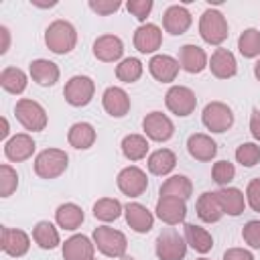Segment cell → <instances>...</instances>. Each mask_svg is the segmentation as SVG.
<instances>
[{
	"label": "cell",
	"instance_id": "cell-45",
	"mask_svg": "<svg viewBox=\"0 0 260 260\" xmlns=\"http://www.w3.org/2000/svg\"><path fill=\"white\" fill-rule=\"evenodd\" d=\"M246 195H248V203L252 205V209L260 213V179H254V181H250Z\"/></svg>",
	"mask_w": 260,
	"mask_h": 260
},
{
	"label": "cell",
	"instance_id": "cell-42",
	"mask_svg": "<svg viewBox=\"0 0 260 260\" xmlns=\"http://www.w3.org/2000/svg\"><path fill=\"white\" fill-rule=\"evenodd\" d=\"M126 8L138 18V20H146V16L152 10V0H130L126 4Z\"/></svg>",
	"mask_w": 260,
	"mask_h": 260
},
{
	"label": "cell",
	"instance_id": "cell-46",
	"mask_svg": "<svg viewBox=\"0 0 260 260\" xmlns=\"http://www.w3.org/2000/svg\"><path fill=\"white\" fill-rule=\"evenodd\" d=\"M223 260H254V256L248 252V250H242V248H232L223 254Z\"/></svg>",
	"mask_w": 260,
	"mask_h": 260
},
{
	"label": "cell",
	"instance_id": "cell-29",
	"mask_svg": "<svg viewBox=\"0 0 260 260\" xmlns=\"http://www.w3.org/2000/svg\"><path fill=\"white\" fill-rule=\"evenodd\" d=\"M193 193V185L185 175H175L167 179L160 187V197H179V199H189Z\"/></svg>",
	"mask_w": 260,
	"mask_h": 260
},
{
	"label": "cell",
	"instance_id": "cell-9",
	"mask_svg": "<svg viewBox=\"0 0 260 260\" xmlns=\"http://www.w3.org/2000/svg\"><path fill=\"white\" fill-rule=\"evenodd\" d=\"M165 102H167V108L177 116H189L197 106L195 93L189 87H183V85L171 87L165 95Z\"/></svg>",
	"mask_w": 260,
	"mask_h": 260
},
{
	"label": "cell",
	"instance_id": "cell-19",
	"mask_svg": "<svg viewBox=\"0 0 260 260\" xmlns=\"http://www.w3.org/2000/svg\"><path fill=\"white\" fill-rule=\"evenodd\" d=\"M63 258L65 260H93V244L89 238L77 234L65 240L63 244Z\"/></svg>",
	"mask_w": 260,
	"mask_h": 260
},
{
	"label": "cell",
	"instance_id": "cell-27",
	"mask_svg": "<svg viewBox=\"0 0 260 260\" xmlns=\"http://www.w3.org/2000/svg\"><path fill=\"white\" fill-rule=\"evenodd\" d=\"M30 75L39 85H53L59 79V67L53 61L37 59L30 63Z\"/></svg>",
	"mask_w": 260,
	"mask_h": 260
},
{
	"label": "cell",
	"instance_id": "cell-41",
	"mask_svg": "<svg viewBox=\"0 0 260 260\" xmlns=\"http://www.w3.org/2000/svg\"><path fill=\"white\" fill-rule=\"evenodd\" d=\"M234 175H236V169H234L232 162H228V160H219V162L213 165V181H215L217 185L225 187V185L234 179Z\"/></svg>",
	"mask_w": 260,
	"mask_h": 260
},
{
	"label": "cell",
	"instance_id": "cell-14",
	"mask_svg": "<svg viewBox=\"0 0 260 260\" xmlns=\"http://www.w3.org/2000/svg\"><path fill=\"white\" fill-rule=\"evenodd\" d=\"M162 24H165V30L171 32V35H183L189 26H191V12L185 8V6H169L162 14Z\"/></svg>",
	"mask_w": 260,
	"mask_h": 260
},
{
	"label": "cell",
	"instance_id": "cell-25",
	"mask_svg": "<svg viewBox=\"0 0 260 260\" xmlns=\"http://www.w3.org/2000/svg\"><path fill=\"white\" fill-rule=\"evenodd\" d=\"M197 215H199V219H203L207 223H215V221L221 219L223 209H221L219 199H217L215 193L199 195V199H197Z\"/></svg>",
	"mask_w": 260,
	"mask_h": 260
},
{
	"label": "cell",
	"instance_id": "cell-33",
	"mask_svg": "<svg viewBox=\"0 0 260 260\" xmlns=\"http://www.w3.org/2000/svg\"><path fill=\"white\" fill-rule=\"evenodd\" d=\"M0 85L8 93H22L26 89V75L18 67H6L0 73Z\"/></svg>",
	"mask_w": 260,
	"mask_h": 260
},
{
	"label": "cell",
	"instance_id": "cell-15",
	"mask_svg": "<svg viewBox=\"0 0 260 260\" xmlns=\"http://www.w3.org/2000/svg\"><path fill=\"white\" fill-rule=\"evenodd\" d=\"M2 250L8 254V256H14V258H20L28 252V246H30V240L28 236L22 232V230H12V228H2Z\"/></svg>",
	"mask_w": 260,
	"mask_h": 260
},
{
	"label": "cell",
	"instance_id": "cell-32",
	"mask_svg": "<svg viewBox=\"0 0 260 260\" xmlns=\"http://www.w3.org/2000/svg\"><path fill=\"white\" fill-rule=\"evenodd\" d=\"M175 165H177V156L169 148H158L148 156V169L154 175H167L175 169Z\"/></svg>",
	"mask_w": 260,
	"mask_h": 260
},
{
	"label": "cell",
	"instance_id": "cell-35",
	"mask_svg": "<svg viewBox=\"0 0 260 260\" xmlns=\"http://www.w3.org/2000/svg\"><path fill=\"white\" fill-rule=\"evenodd\" d=\"M32 238H35V242H37L41 248H45V250H53V248L59 244V232H57L55 225L49 223V221H39V223L35 225V230H32Z\"/></svg>",
	"mask_w": 260,
	"mask_h": 260
},
{
	"label": "cell",
	"instance_id": "cell-26",
	"mask_svg": "<svg viewBox=\"0 0 260 260\" xmlns=\"http://www.w3.org/2000/svg\"><path fill=\"white\" fill-rule=\"evenodd\" d=\"M67 140L73 148H79V150H85L89 148L93 142H95V130L91 124L87 122H77L69 128V134H67Z\"/></svg>",
	"mask_w": 260,
	"mask_h": 260
},
{
	"label": "cell",
	"instance_id": "cell-20",
	"mask_svg": "<svg viewBox=\"0 0 260 260\" xmlns=\"http://www.w3.org/2000/svg\"><path fill=\"white\" fill-rule=\"evenodd\" d=\"M148 69L154 79L169 83V81H175V77L179 73V61H175L169 55H154L148 63Z\"/></svg>",
	"mask_w": 260,
	"mask_h": 260
},
{
	"label": "cell",
	"instance_id": "cell-51",
	"mask_svg": "<svg viewBox=\"0 0 260 260\" xmlns=\"http://www.w3.org/2000/svg\"><path fill=\"white\" fill-rule=\"evenodd\" d=\"M122 260H134V258H128V256H126V258H122Z\"/></svg>",
	"mask_w": 260,
	"mask_h": 260
},
{
	"label": "cell",
	"instance_id": "cell-1",
	"mask_svg": "<svg viewBox=\"0 0 260 260\" xmlns=\"http://www.w3.org/2000/svg\"><path fill=\"white\" fill-rule=\"evenodd\" d=\"M45 43L47 47L57 53V55H65L69 53L75 43H77V32L73 28V24H69L67 20H55L49 24V28L45 30Z\"/></svg>",
	"mask_w": 260,
	"mask_h": 260
},
{
	"label": "cell",
	"instance_id": "cell-7",
	"mask_svg": "<svg viewBox=\"0 0 260 260\" xmlns=\"http://www.w3.org/2000/svg\"><path fill=\"white\" fill-rule=\"evenodd\" d=\"M187 254V242L179 232L175 230H165L156 238V256L160 260H183Z\"/></svg>",
	"mask_w": 260,
	"mask_h": 260
},
{
	"label": "cell",
	"instance_id": "cell-48",
	"mask_svg": "<svg viewBox=\"0 0 260 260\" xmlns=\"http://www.w3.org/2000/svg\"><path fill=\"white\" fill-rule=\"evenodd\" d=\"M0 35L4 37V43H2L0 53H6V49H8V28H6V26H2V28H0Z\"/></svg>",
	"mask_w": 260,
	"mask_h": 260
},
{
	"label": "cell",
	"instance_id": "cell-4",
	"mask_svg": "<svg viewBox=\"0 0 260 260\" xmlns=\"http://www.w3.org/2000/svg\"><path fill=\"white\" fill-rule=\"evenodd\" d=\"M93 240H95V244H98V250H100L102 254L110 256V258H120V256H124L126 246H128L126 236H124L122 232H118V230H114V228H106V225L95 228Z\"/></svg>",
	"mask_w": 260,
	"mask_h": 260
},
{
	"label": "cell",
	"instance_id": "cell-30",
	"mask_svg": "<svg viewBox=\"0 0 260 260\" xmlns=\"http://www.w3.org/2000/svg\"><path fill=\"white\" fill-rule=\"evenodd\" d=\"M185 242H187L193 250H197V252H201V254L209 252L211 246H213L211 234L205 232L203 228L195 225V223H187V225H185Z\"/></svg>",
	"mask_w": 260,
	"mask_h": 260
},
{
	"label": "cell",
	"instance_id": "cell-18",
	"mask_svg": "<svg viewBox=\"0 0 260 260\" xmlns=\"http://www.w3.org/2000/svg\"><path fill=\"white\" fill-rule=\"evenodd\" d=\"M162 43V32L156 24H142L134 32V47L140 53H154Z\"/></svg>",
	"mask_w": 260,
	"mask_h": 260
},
{
	"label": "cell",
	"instance_id": "cell-44",
	"mask_svg": "<svg viewBox=\"0 0 260 260\" xmlns=\"http://www.w3.org/2000/svg\"><path fill=\"white\" fill-rule=\"evenodd\" d=\"M89 8L91 10H95L98 14H102V16H108V14H112V12H116L118 8H120V2L118 0H91L89 2Z\"/></svg>",
	"mask_w": 260,
	"mask_h": 260
},
{
	"label": "cell",
	"instance_id": "cell-16",
	"mask_svg": "<svg viewBox=\"0 0 260 260\" xmlns=\"http://www.w3.org/2000/svg\"><path fill=\"white\" fill-rule=\"evenodd\" d=\"M102 104H104V110L114 118H122L130 110V98L122 87H108L104 91Z\"/></svg>",
	"mask_w": 260,
	"mask_h": 260
},
{
	"label": "cell",
	"instance_id": "cell-40",
	"mask_svg": "<svg viewBox=\"0 0 260 260\" xmlns=\"http://www.w3.org/2000/svg\"><path fill=\"white\" fill-rule=\"evenodd\" d=\"M236 160L244 167H254L260 160V146L254 142H244L236 150Z\"/></svg>",
	"mask_w": 260,
	"mask_h": 260
},
{
	"label": "cell",
	"instance_id": "cell-50",
	"mask_svg": "<svg viewBox=\"0 0 260 260\" xmlns=\"http://www.w3.org/2000/svg\"><path fill=\"white\" fill-rule=\"evenodd\" d=\"M254 73H256V77H258V81H260V61L254 65Z\"/></svg>",
	"mask_w": 260,
	"mask_h": 260
},
{
	"label": "cell",
	"instance_id": "cell-2",
	"mask_svg": "<svg viewBox=\"0 0 260 260\" xmlns=\"http://www.w3.org/2000/svg\"><path fill=\"white\" fill-rule=\"evenodd\" d=\"M199 35L209 45H219L228 39V22L219 10L207 8L199 20Z\"/></svg>",
	"mask_w": 260,
	"mask_h": 260
},
{
	"label": "cell",
	"instance_id": "cell-6",
	"mask_svg": "<svg viewBox=\"0 0 260 260\" xmlns=\"http://www.w3.org/2000/svg\"><path fill=\"white\" fill-rule=\"evenodd\" d=\"M93 91H95V85H93L91 77H87V75H75V77H71L65 83L63 95H65V100L71 106L79 108V106H87L91 102Z\"/></svg>",
	"mask_w": 260,
	"mask_h": 260
},
{
	"label": "cell",
	"instance_id": "cell-8",
	"mask_svg": "<svg viewBox=\"0 0 260 260\" xmlns=\"http://www.w3.org/2000/svg\"><path fill=\"white\" fill-rule=\"evenodd\" d=\"M203 124L211 132H225L234 124V114H232V110L225 104L211 102L203 110Z\"/></svg>",
	"mask_w": 260,
	"mask_h": 260
},
{
	"label": "cell",
	"instance_id": "cell-36",
	"mask_svg": "<svg viewBox=\"0 0 260 260\" xmlns=\"http://www.w3.org/2000/svg\"><path fill=\"white\" fill-rule=\"evenodd\" d=\"M120 213H122V205L118 199H112V197H104L93 205V215L100 221H114L120 217Z\"/></svg>",
	"mask_w": 260,
	"mask_h": 260
},
{
	"label": "cell",
	"instance_id": "cell-11",
	"mask_svg": "<svg viewBox=\"0 0 260 260\" xmlns=\"http://www.w3.org/2000/svg\"><path fill=\"white\" fill-rule=\"evenodd\" d=\"M142 128H144V132H146V136L152 138V140H156V142L169 140V138L173 136V132H175L173 122H171L165 114H160V112H150V114L142 120Z\"/></svg>",
	"mask_w": 260,
	"mask_h": 260
},
{
	"label": "cell",
	"instance_id": "cell-28",
	"mask_svg": "<svg viewBox=\"0 0 260 260\" xmlns=\"http://www.w3.org/2000/svg\"><path fill=\"white\" fill-rule=\"evenodd\" d=\"M219 199V205L223 213L228 215H240L244 211V193L236 187H223L221 191L215 193Z\"/></svg>",
	"mask_w": 260,
	"mask_h": 260
},
{
	"label": "cell",
	"instance_id": "cell-43",
	"mask_svg": "<svg viewBox=\"0 0 260 260\" xmlns=\"http://www.w3.org/2000/svg\"><path fill=\"white\" fill-rule=\"evenodd\" d=\"M242 236L246 244H250L252 248H260V221H248L242 230Z\"/></svg>",
	"mask_w": 260,
	"mask_h": 260
},
{
	"label": "cell",
	"instance_id": "cell-13",
	"mask_svg": "<svg viewBox=\"0 0 260 260\" xmlns=\"http://www.w3.org/2000/svg\"><path fill=\"white\" fill-rule=\"evenodd\" d=\"M122 53H124V45H122L120 37H116V35H102L93 43V55L104 63L118 61L122 57Z\"/></svg>",
	"mask_w": 260,
	"mask_h": 260
},
{
	"label": "cell",
	"instance_id": "cell-21",
	"mask_svg": "<svg viewBox=\"0 0 260 260\" xmlns=\"http://www.w3.org/2000/svg\"><path fill=\"white\" fill-rule=\"evenodd\" d=\"M179 63L189 73H201L207 65L205 51L197 45H183L179 51Z\"/></svg>",
	"mask_w": 260,
	"mask_h": 260
},
{
	"label": "cell",
	"instance_id": "cell-49",
	"mask_svg": "<svg viewBox=\"0 0 260 260\" xmlns=\"http://www.w3.org/2000/svg\"><path fill=\"white\" fill-rule=\"evenodd\" d=\"M6 134H8V122H6V120H2V132H0V136L4 138Z\"/></svg>",
	"mask_w": 260,
	"mask_h": 260
},
{
	"label": "cell",
	"instance_id": "cell-22",
	"mask_svg": "<svg viewBox=\"0 0 260 260\" xmlns=\"http://www.w3.org/2000/svg\"><path fill=\"white\" fill-rule=\"evenodd\" d=\"M189 154L197 160H211L217 154V144L207 136V134H191L187 140Z\"/></svg>",
	"mask_w": 260,
	"mask_h": 260
},
{
	"label": "cell",
	"instance_id": "cell-10",
	"mask_svg": "<svg viewBox=\"0 0 260 260\" xmlns=\"http://www.w3.org/2000/svg\"><path fill=\"white\" fill-rule=\"evenodd\" d=\"M146 185H148L146 175H144L138 167H126V169H122L120 175H118V187H120V191H122L124 195H128V197H138V195H142V193L146 191Z\"/></svg>",
	"mask_w": 260,
	"mask_h": 260
},
{
	"label": "cell",
	"instance_id": "cell-24",
	"mask_svg": "<svg viewBox=\"0 0 260 260\" xmlns=\"http://www.w3.org/2000/svg\"><path fill=\"white\" fill-rule=\"evenodd\" d=\"M211 73L219 79H228L236 75V59L228 49H215V53L211 55Z\"/></svg>",
	"mask_w": 260,
	"mask_h": 260
},
{
	"label": "cell",
	"instance_id": "cell-39",
	"mask_svg": "<svg viewBox=\"0 0 260 260\" xmlns=\"http://www.w3.org/2000/svg\"><path fill=\"white\" fill-rule=\"evenodd\" d=\"M18 187V175L10 165H2L0 167V195L8 197L16 191Z\"/></svg>",
	"mask_w": 260,
	"mask_h": 260
},
{
	"label": "cell",
	"instance_id": "cell-12",
	"mask_svg": "<svg viewBox=\"0 0 260 260\" xmlns=\"http://www.w3.org/2000/svg\"><path fill=\"white\" fill-rule=\"evenodd\" d=\"M156 215L169 223V225H175V223H181L187 215V205H185V199H179V197H160L158 203H156Z\"/></svg>",
	"mask_w": 260,
	"mask_h": 260
},
{
	"label": "cell",
	"instance_id": "cell-23",
	"mask_svg": "<svg viewBox=\"0 0 260 260\" xmlns=\"http://www.w3.org/2000/svg\"><path fill=\"white\" fill-rule=\"evenodd\" d=\"M126 221H128V225L134 232L146 234L152 228L154 217H152V213L144 205H140V203H128L126 205Z\"/></svg>",
	"mask_w": 260,
	"mask_h": 260
},
{
	"label": "cell",
	"instance_id": "cell-17",
	"mask_svg": "<svg viewBox=\"0 0 260 260\" xmlns=\"http://www.w3.org/2000/svg\"><path fill=\"white\" fill-rule=\"evenodd\" d=\"M32 152H35V140L28 134H16V136H12L6 142V146H4V154L12 162H22V160L30 158Z\"/></svg>",
	"mask_w": 260,
	"mask_h": 260
},
{
	"label": "cell",
	"instance_id": "cell-34",
	"mask_svg": "<svg viewBox=\"0 0 260 260\" xmlns=\"http://www.w3.org/2000/svg\"><path fill=\"white\" fill-rule=\"evenodd\" d=\"M122 152H124V156L130 158V160H140V158H144L146 152H148V142H146V138L140 136V134H128V136H124V140H122Z\"/></svg>",
	"mask_w": 260,
	"mask_h": 260
},
{
	"label": "cell",
	"instance_id": "cell-52",
	"mask_svg": "<svg viewBox=\"0 0 260 260\" xmlns=\"http://www.w3.org/2000/svg\"><path fill=\"white\" fill-rule=\"evenodd\" d=\"M199 260H207V258H199Z\"/></svg>",
	"mask_w": 260,
	"mask_h": 260
},
{
	"label": "cell",
	"instance_id": "cell-3",
	"mask_svg": "<svg viewBox=\"0 0 260 260\" xmlns=\"http://www.w3.org/2000/svg\"><path fill=\"white\" fill-rule=\"evenodd\" d=\"M67 154L59 148H47L35 158V173L41 179H55L67 169Z\"/></svg>",
	"mask_w": 260,
	"mask_h": 260
},
{
	"label": "cell",
	"instance_id": "cell-31",
	"mask_svg": "<svg viewBox=\"0 0 260 260\" xmlns=\"http://www.w3.org/2000/svg\"><path fill=\"white\" fill-rule=\"evenodd\" d=\"M55 219H57V223H59L61 228H65V230H75V228H79L81 221H83V211H81V207L75 205V203H63V205L57 207Z\"/></svg>",
	"mask_w": 260,
	"mask_h": 260
},
{
	"label": "cell",
	"instance_id": "cell-5",
	"mask_svg": "<svg viewBox=\"0 0 260 260\" xmlns=\"http://www.w3.org/2000/svg\"><path fill=\"white\" fill-rule=\"evenodd\" d=\"M14 112H16L18 122H20L26 130H32V132L45 130V126H47V114H45L43 106L37 104L35 100H26V98L18 100Z\"/></svg>",
	"mask_w": 260,
	"mask_h": 260
},
{
	"label": "cell",
	"instance_id": "cell-38",
	"mask_svg": "<svg viewBox=\"0 0 260 260\" xmlns=\"http://www.w3.org/2000/svg\"><path fill=\"white\" fill-rule=\"evenodd\" d=\"M116 75H118V79L120 81H124V83H132V81H136L140 75H142V63L138 61V59H124L118 67H116Z\"/></svg>",
	"mask_w": 260,
	"mask_h": 260
},
{
	"label": "cell",
	"instance_id": "cell-47",
	"mask_svg": "<svg viewBox=\"0 0 260 260\" xmlns=\"http://www.w3.org/2000/svg\"><path fill=\"white\" fill-rule=\"evenodd\" d=\"M250 132L256 140H260V110H252V118H250Z\"/></svg>",
	"mask_w": 260,
	"mask_h": 260
},
{
	"label": "cell",
	"instance_id": "cell-37",
	"mask_svg": "<svg viewBox=\"0 0 260 260\" xmlns=\"http://www.w3.org/2000/svg\"><path fill=\"white\" fill-rule=\"evenodd\" d=\"M238 49H240V53H242L244 57H248V59L260 55V30H256V28L244 30V32L240 35V39H238Z\"/></svg>",
	"mask_w": 260,
	"mask_h": 260
}]
</instances>
